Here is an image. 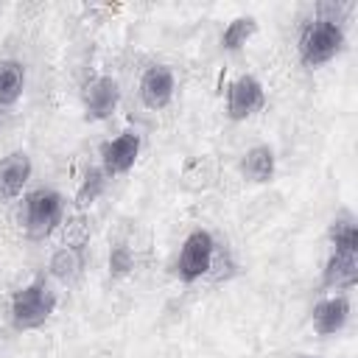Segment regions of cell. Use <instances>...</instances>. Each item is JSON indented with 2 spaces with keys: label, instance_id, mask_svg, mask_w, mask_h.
<instances>
[{
  "label": "cell",
  "instance_id": "cell-2",
  "mask_svg": "<svg viewBox=\"0 0 358 358\" xmlns=\"http://www.w3.org/2000/svg\"><path fill=\"white\" fill-rule=\"evenodd\" d=\"M53 310H56V296L42 282H31L20 288L11 299V322L17 330H34L45 324Z\"/></svg>",
  "mask_w": 358,
  "mask_h": 358
},
{
  "label": "cell",
  "instance_id": "cell-13",
  "mask_svg": "<svg viewBox=\"0 0 358 358\" xmlns=\"http://www.w3.org/2000/svg\"><path fill=\"white\" fill-rule=\"evenodd\" d=\"M25 87V67L17 59H0V106L20 101Z\"/></svg>",
  "mask_w": 358,
  "mask_h": 358
},
{
  "label": "cell",
  "instance_id": "cell-9",
  "mask_svg": "<svg viewBox=\"0 0 358 358\" xmlns=\"http://www.w3.org/2000/svg\"><path fill=\"white\" fill-rule=\"evenodd\" d=\"M355 282H358V252L355 249H333V255L322 271V285L347 291Z\"/></svg>",
  "mask_w": 358,
  "mask_h": 358
},
{
  "label": "cell",
  "instance_id": "cell-3",
  "mask_svg": "<svg viewBox=\"0 0 358 358\" xmlns=\"http://www.w3.org/2000/svg\"><path fill=\"white\" fill-rule=\"evenodd\" d=\"M64 215V199L56 190H34L25 199V232L36 241L48 238Z\"/></svg>",
  "mask_w": 358,
  "mask_h": 358
},
{
  "label": "cell",
  "instance_id": "cell-11",
  "mask_svg": "<svg viewBox=\"0 0 358 358\" xmlns=\"http://www.w3.org/2000/svg\"><path fill=\"white\" fill-rule=\"evenodd\" d=\"M347 319H350V302H347V296H330V299H322L316 308H313V316H310V322H313V330L319 333V336H333V333H338L344 324H347Z\"/></svg>",
  "mask_w": 358,
  "mask_h": 358
},
{
  "label": "cell",
  "instance_id": "cell-15",
  "mask_svg": "<svg viewBox=\"0 0 358 358\" xmlns=\"http://www.w3.org/2000/svg\"><path fill=\"white\" fill-rule=\"evenodd\" d=\"M103 185H106V173L103 168H90L81 187H78V196H76V204L78 207H90L101 193H103Z\"/></svg>",
  "mask_w": 358,
  "mask_h": 358
},
{
  "label": "cell",
  "instance_id": "cell-4",
  "mask_svg": "<svg viewBox=\"0 0 358 358\" xmlns=\"http://www.w3.org/2000/svg\"><path fill=\"white\" fill-rule=\"evenodd\" d=\"M213 252H215V241L207 229H193L185 243H182V252H179V260H176V271L185 282H196L201 280L210 266H213Z\"/></svg>",
  "mask_w": 358,
  "mask_h": 358
},
{
  "label": "cell",
  "instance_id": "cell-6",
  "mask_svg": "<svg viewBox=\"0 0 358 358\" xmlns=\"http://www.w3.org/2000/svg\"><path fill=\"white\" fill-rule=\"evenodd\" d=\"M173 90H176V78L168 64H154L140 78V98L148 109H165L173 98Z\"/></svg>",
  "mask_w": 358,
  "mask_h": 358
},
{
  "label": "cell",
  "instance_id": "cell-5",
  "mask_svg": "<svg viewBox=\"0 0 358 358\" xmlns=\"http://www.w3.org/2000/svg\"><path fill=\"white\" fill-rule=\"evenodd\" d=\"M266 106V90L255 76H241L227 90V115L232 120H246Z\"/></svg>",
  "mask_w": 358,
  "mask_h": 358
},
{
  "label": "cell",
  "instance_id": "cell-10",
  "mask_svg": "<svg viewBox=\"0 0 358 358\" xmlns=\"http://www.w3.org/2000/svg\"><path fill=\"white\" fill-rule=\"evenodd\" d=\"M31 179V157L25 151H11L0 157V199H17Z\"/></svg>",
  "mask_w": 358,
  "mask_h": 358
},
{
  "label": "cell",
  "instance_id": "cell-12",
  "mask_svg": "<svg viewBox=\"0 0 358 358\" xmlns=\"http://www.w3.org/2000/svg\"><path fill=\"white\" fill-rule=\"evenodd\" d=\"M241 173H243V179L257 182V185L271 182V176H274V151L268 145L249 148L241 159Z\"/></svg>",
  "mask_w": 358,
  "mask_h": 358
},
{
  "label": "cell",
  "instance_id": "cell-17",
  "mask_svg": "<svg viewBox=\"0 0 358 358\" xmlns=\"http://www.w3.org/2000/svg\"><path fill=\"white\" fill-rule=\"evenodd\" d=\"M333 249H355L358 252V227L350 218H336L330 227Z\"/></svg>",
  "mask_w": 358,
  "mask_h": 358
},
{
  "label": "cell",
  "instance_id": "cell-8",
  "mask_svg": "<svg viewBox=\"0 0 358 358\" xmlns=\"http://www.w3.org/2000/svg\"><path fill=\"white\" fill-rule=\"evenodd\" d=\"M137 154H140V137L134 131L117 134L101 151V157H103V173L106 176H120V173L131 171L134 162H137Z\"/></svg>",
  "mask_w": 358,
  "mask_h": 358
},
{
  "label": "cell",
  "instance_id": "cell-16",
  "mask_svg": "<svg viewBox=\"0 0 358 358\" xmlns=\"http://www.w3.org/2000/svg\"><path fill=\"white\" fill-rule=\"evenodd\" d=\"M50 268H53V274H56V277H62V280L76 277V274H78V268H81V252H78V249H73V246L59 249V252L53 255V260H50Z\"/></svg>",
  "mask_w": 358,
  "mask_h": 358
},
{
  "label": "cell",
  "instance_id": "cell-18",
  "mask_svg": "<svg viewBox=\"0 0 358 358\" xmlns=\"http://www.w3.org/2000/svg\"><path fill=\"white\" fill-rule=\"evenodd\" d=\"M131 268H134V255H131V249L123 246V243L112 246V252H109V274H112V277H126Z\"/></svg>",
  "mask_w": 358,
  "mask_h": 358
},
{
  "label": "cell",
  "instance_id": "cell-7",
  "mask_svg": "<svg viewBox=\"0 0 358 358\" xmlns=\"http://www.w3.org/2000/svg\"><path fill=\"white\" fill-rule=\"evenodd\" d=\"M120 103V90H117V81L109 78V76H98L95 81L87 84L84 90V109H87V117L90 120H106L112 117V112L117 109Z\"/></svg>",
  "mask_w": 358,
  "mask_h": 358
},
{
  "label": "cell",
  "instance_id": "cell-1",
  "mask_svg": "<svg viewBox=\"0 0 358 358\" xmlns=\"http://www.w3.org/2000/svg\"><path fill=\"white\" fill-rule=\"evenodd\" d=\"M296 48H299L302 64L316 70L330 59H336L338 50L344 48V28L336 17H316L302 25Z\"/></svg>",
  "mask_w": 358,
  "mask_h": 358
},
{
  "label": "cell",
  "instance_id": "cell-14",
  "mask_svg": "<svg viewBox=\"0 0 358 358\" xmlns=\"http://www.w3.org/2000/svg\"><path fill=\"white\" fill-rule=\"evenodd\" d=\"M255 31H257V20L255 17H235L221 34V48L224 50H241L255 36Z\"/></svg>",
  "mask_w": 358,
  "mask_h": 358
}]
</instances>
